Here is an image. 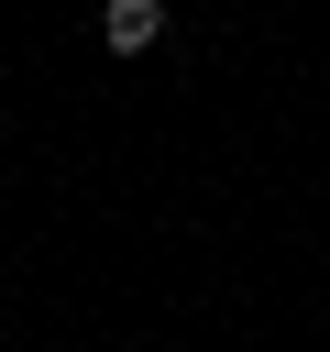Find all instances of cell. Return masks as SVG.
<instances>
[{
	"mask_svg": "<svg viewBox=\"0 0 330 352\" xmlns=\"http://www.w3.org/2000/svg\"><path fill=\"white\" fill-rule=\"evenodd\" d=\"M154 33H165V0H110V11H99V44H110V55H143Z\"/></svg>",
	"mask_w": 330,
	"mask_h": 352,
	"instance_id": "1",
	"label": "cell"
}]
</instances>
